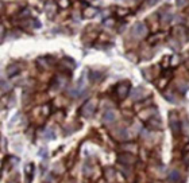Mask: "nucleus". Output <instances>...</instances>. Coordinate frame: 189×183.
I'll use <instances>...</instances> for the list:
<instances>
[{"label":"nucleus","mask_w":189,"mask_h":183,"mask_svg":"<svg viewBox=\"0 0 189 183\" xmlns=\"http://www.w3.org/2000/svg\"><path fill=\"white\" fill-rule=\"evenodd\" d=\"M1 147H6V139H4V137H1Z\"/></svg>","instance_id":"nucleus-30"},{"label":"nucleus","mask_w":189,"mask_h":183,"mask_svg":"<svg viewBox=\"0 0 189 183\" xmlns=\"http://www.w3.org/2000/svg\"><path fill=\"white\" fill-rule=\"evenodd\" d=\"M60 6H61L62 8H66V7L69 6V1H68V0H60Z\"/></svg>","instance_id":"nucleus-24"},{"label":"nucleus","mask_w":189,"mask_h":183,"mask_svg":"<svg viewBox=\"0 0 189 183\" xmlns=\"http://www.w3.org/2000/svg\"><path fill=\"white\" fill-rule=\"evenodd\" d=\"M139 116H140V119H143V120H150L153 116H157V109H155V108H149L147 111L140 112Z\"/></svg>","instance_id":"nucleus-8"},{"label":"nucleus","mask_w":189,"mask_h":183,"mask_svg":"<svg viewBox=\"0 0 189 183\" xmlns=\"http://www.w3.org/2000/svg\"><path fill=\"white\" fill-rule=\"evenodd\" d=\"M189 87V85H185L184 82H181V84H178V89L181 90V92H184V90H186Z\"/></svg>","instance_id":"nucleus-21"},{"label":"nucleus","mask_w":189,"mask_h":183,"mask_svg":"<svg viewBox=\"0 0 189 183\" xmlns=\"http://www.w3.org/2000/svg\"><path fill=\"white\" fill-rule=\"evenodd\" d=\"M45 135H46V139H54V133H53V131H46L45 132Z\"/></svg>","instance_id":"nucleus-22"},{"label":"nucleus","mask_w":189,"mask_h":183,"mask_svg":"<svg viewBox=\"0 0 189 183\" xmlns=\"http://www.w3.org/2000/svg\"><path fill=\"white\" fill-rule=\"evenodd\" d=\"M158 1H160V0H146V6H154L155 3H158Z\"/></svg>","instance_id":"nucleus-25"},{"label":"nucleus","mask_w":189,"mask_h":183,"mask_svg":"<svg viewBox=\"0 0 189 183\" xmlns=\"http://www.w3.org/2000/svg\"><path fill=\"white\" fill-rule=\"evenodd\" d=\"M118 162L120 164H124V166H131V164H134L137 162V157L132 154H130V152H124V154H120L118 156Z\"/></svg>","instance_id":"nucleus-2"},{"label":"nucleus","mask_w":189,"mask_h":183,"mask_svg":"<svg viewBox=\"0 0 189 183\" xmlns=\"http://www.w3.org/2000/svg\"><path fill=\"white\" fill-rule=\"evenodd\" d=\"M95 109H96V102L93 101V100H89V101H87L82 105L81 114L84 117H90L93 114V112H95Z\"/></svg>","instance_id":"nucleus-1"},{"label":"nucleus","mask_w":189,"mask_h":183,"mask_svg":"<svg viewBox=\"0 0 189 183\" xmlns=\"http://www.w3.org/2000/svg\"><path fill=\"white\" fill-rule=\"evenodd\" d=\"M149 125H150L151 128H161L162 127V124H161V121L157 119V117H151L150 120H149Z\"/></svg>","instance_id":"nucleus-14"},{"label":"nucleus","mask_w":189,"mask_h":183,"mask_svg":"<svg viewBox=\"0 0 189 183\" xmlns=\"http://www.w3.org/2000/svg\"><path fill=\"white\" fill-rule=\"evenodd\" d=\"M96 14H97V9L92 8V7H88V8L82 12V15H84L85 17H90V16H93V15H96Z\"/></svg>","instance_id":"nucleus-16"},{"label":"nucleus","mask_w":189,"mask_h":183,"mask_svg":"<svg viewBox=\"0 0 189 183\" xmlns=\"http://www.w3.org/2000/svg\"><path fill=\"white\" fill-rule=\"evenodd\" d=\"M177 3V6L180 7V8H182V7H185V6H188V3H189V0H177L176 1Z\"/></svg>","instance_id":"nucleus-19"},{"label":"nucleus","mask_w":189,"mask_h":183,"mask_svg":"<svg viewBox=\"0 0 189 183\" xmlns=\"http://www.w3.org/2000/svg\"><path fill=\"white\" fill-rule=\"evenodd\" d=\"M10 183H18V182H16V180H11V182H10Z\"/></svg>","instance_id":"nucleus-31"},{"label":"nucleus","mask_w":189,"mask_h":183,"mask_svg":"<svg viewBox=\"0 0 189 183\" xmlns=\"http://www.w3.org/2000/svg\"><path fill=\"white\" fill-rule=\"evenodd\" d=\"M46 182L47 183H55L54 176H53V175H49V176H47V179H46Z\"/></svg>","instance_id":"nucleus-26"},{"label":"nucleus","mask_w":189,"mask_h":183,"mask_svg":"<svg viewBox=\"0 0 189 183\" xmlns=\"http://www.w3.org/2000/svg\"><path fill=\"white\" fill-rule=\"evenodd\" d=\"M116 120V113L113 111H107L104 113V116H103V121L105 122V124H111V122H113Z\"/></svg>","instance_id":"nucleus-9"},{"label":"nucleus","mask_w":189,"mask_h":183,"mask_svg":"<svg viewBox=\"0 0 189 183\" xmlns=\"http://www.w3.org/2000/svg\"><path fill=\"white\" fill-rule=\"evenodd\" d=\"M177 63H178V57H177V55H174V57H173L172 65H177Z\"/></svg>","instance_id":"nucleus-29"},{"label":"nucleus","mask_w":189,"mask_h":183,"mask_svg":"<svg viewBox=\"0 0 189 183\" xmlns=\"http://www.w3.org/2000/svg\"><path fill=\"white\" fill-rule=\"evenodd\" d=\"M104 175L108 180H112L113 178H115V170L111 168V167H108V168L104 170Z\"/></svg>","instance_id":"nucleus-15"},{"label":"nucleus","mask_w":189,"mask_h":183,"mask_svg":"<svg viewBox=\"0 0 189 183\" xmlns=\"http://www.w3.org/2000/svg\"><path fill=\"white\" fill-rule=\"evenodd\" d=\"M147 34V28L143 23H137L134 27H132V35H134L135 38H143L145 35Z\"/></svg>","instance_id":"nucleus-4"},{"label":"nucleus","mask_w":189,"mask_h":183,"mask_svg":"<svg viewBox=\"0 0 189 183\" xmlns=\"http://www.w3.org/2000/svg\"><path fill=\"white\" fill-rule=\"evenodd\" d=\"M123 148H124L126 151H135V149H137V145L135 144H124Z\"/></svg>","instance_id":"nucleus-18"},{"label":"nucleus","mask_w":189,"mask_h":183,"mask_svg":"<svg viewBox=\"0 0 189 183\" xmlns=\"http://www.w3.org/2000/svg\"><path fill=\"white\" fill-rule=\"evenodd\" d=\"M180 178H181V175L177 170H172V171L169 172V180L170 182H177V180H180Z\"/></svg>","instance_id":"nucleus-11"},{"label":"nucleus","mask_w":189,"mask_h":183,"mask_svg":"<svg viewBox=\"0 0 189 183\" xmlns=\"http://www.w3.org/2000/svg\"><path fill=\"white\" fill-rule=\"evenodd\" d=\"M170 19H172V15H162V22L163 23H168V22H170Z\"/></svg>","instance_id":"nucleus-20"},{"label":"nucleus","mask_w":189,"mask_h":183,"mask_svg":"<svg viewBox=\"0 0 189 183\" xmlns=\"http://www.w3.org/2000/svg\"><path fill=\"white\" fill-rule=\"evenodd\" d=\"M166 98H168V100H170V101H172V102H174V101H176L174 96H173V94H172V93H169V94H166Z\"/></svg>","instance_id":"nucleus-27"},{"label":"nucleus","mask_w":189,"mask_h":183,"mask_svg":"<svg viewBox=\"0 0 189 183\" xmlns=\"http://www.w3.org/2000/svg\"><path fill=\"white\" fill-rule=\"evenodd\" d=\"M169 124H170V128L174 135H178L180 133V119L177 117L176 112H172L170 116H169Z\"/></svg>","instance_id":"nucleus-3"},{"label":"nucleus","mask_w":189,"mask_h":183,"mask_svg":"<svg viewBox=\"0 0 189 183\" xmlns=\"http://www.w3.org/2000/svg\"><path fill=\"white\" fill-rule=\"evenodd\" d=\"M130 92V82H120L119 85L116 86V94L119 96V98H124Z\"/></svg>","instance_id":"nucleus-5"},{"label":"nucleus","mask_w":189,"mask_h":183,"mask_svg":"<svg viewBox=\"0 0 189 183\" xmlns=\"http://www.w3.org/2000/svg\"><path fill=\"white\" fill-rule=\"evenodd\" d=\"M24 171H26V175H27V183H30L32 178V172H34V164H27Z\"/></svg>","instance_id":"nucleus-12"},{"label":"nucleus","mask_w":189,"mask_h":183,"mask_svg":"<svg viewBox=\"0 0 189 183\" xmlns=\"http://www.w3.org/2000/svg\"><path fill=\"white\" fill-rule=\"evenodd\" d=\"M89 78H90V81H93V82H99L100 79L103 78V74L99 71H92L89 74Z\"/></svg>","instance_id":"nucleus-13"},{"label":"nucleus","mask_w":189,"mask_h":183,"mask_svg":"<svg viewBox=\"0 0 189 183\" xmlns=\"http://www.w3.org/2000/svg\"><path fill=\"white\" fill-rule=\"evenodd\" d=\"M143 97H146V92L143 87H137V89H134L131 92V98L134 100V101H139Z\"/></svg>","instance_id":"nucleus-7"},{"label":"nucleus","mask_w":189,"mask_h":183,"mask_svg":"<svg viewBox=\"0 0 189 183\" xmlns=\"http://www.w3.org/2000/svg\"><path fill=\"white\" fill-rule=\"evenodd\" d=\"M112 135H113V137H115V139H118V140H127L128 139L127 129H126V128H122V127L116 128V129H113Z\"/></svg>","instance_id":"nucleus-6"},{"label":"nucleus","mask_w":189,"mask_h":183,"mask_svg":"<svg viewBox=\"0 0 189 183\" xmlns=\"http://www.w3.org/2000/svg\"><path fill=\"white\" fill-rule=\"evenodd\" d=\"M11 84L10 82H6V81H1V93L6 94V92H10L11 90Z\"/></svg>","instance_id":"nucleus-17"},{"label":"nucleus","mask_w":189,"mask_h":183,"mask_svg":"<svg viewBox=\"0 0 189 183\" xmlns=\"http://www.w3.org/2000/svg\"><path fill=\"white\" fill-rule=\"evenodd\" d=\"M19 71V66L18 65H10L8 67H7V76L8 77H12V76H15L16 73Z\"/></svg>","instance_id":"nucleus-10"},{"label":"nucleus","mask_w":189,"mask_h":183,"mask_svg":"<svg viewBox=\"0 0 189 183\" xmlns=\"http://www.w3.org/2000/svg\"><path fill=\"white\" fill-rule=\"evenodd\" d=\"M38 65H39V66H42L43 69H47V67H49V66H47V63L45 62V59H39V61H38Z\"/></svg>","instance_id":"nucleus-23"},{"label":"nucleus","mask_w":189,"mask_h":183,"mask_svg":"<svg viewBox=\"0 0 189 183\" xmlns=\"http://www.w3.org/2000/svg\"><path fill=\"white\" fill-rule=\"evenodd\" d=\"M112 24H113V20H112V19H108V20L104 22V26H112Z\"/></svg>","instance_id":"nucleus-28"}]
</instances>
